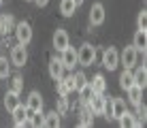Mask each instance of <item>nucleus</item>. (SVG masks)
I'll use <instances>...</instances> for the list:
<instances>
[{
  "mask_svg": "<svg viewBox=\"0 0 147 128\" xmlns=\"http://www.w3.org/2000/svg\"><path fill=\"white\" fill-rule=\"evenodd\" d=\"M13 30H15L13 15H0V37H9Z\"/></svg>",
  "mask_w": 147,
  "mask_h": 128,
  "instance_id": "11",
  "label": "nucleus"
},
{
  "mask_svg": "<svg viewBox=\"0 0 147 128\" xmlns=\"http://www.w3.org/2000/svg\"><path fill=\"white\" fill-rule=\"evenodd\" d=\"M132 79H134V85H139V88L145 90V85H147V70H145V64L139 66V68L132 73Z\"/></svg>",
  "mask_w": 147,
  "mask_h": 128,
  "instance_id": "13",
  "label": "nucleus"
},
{
  "mask_svg": "<svg viewBox=\"0 0 147 128\" xmlns=\"http://www.w3.org/2000/svg\"><path fill=\"white\" fill-rule=\"evenodd\" d=\"M126 92H128V100L132 102V105H139V102H141V96H143V88H139V85H134V83H132Z\"/></svg>",
  "mask_w": 147,
  "mask_h": 128,
  "instance_id": "17",
  "label": "nucleus"
},
{
  "mask_svg": "<svg viewBox=\"0 0 147 128\" xmlns=\"http://www.w3.org/2000/svg\"><path fill=\"white\" fill-rule=\"evenodd\" d=\"M90 85H92L94 94H105V90H107V81H105L102 75H96L92 81H90Z\"/></svg>",
  "mask_w": 147,
  "mask_h": 128,
  "instance_id": "15",
  "label": "nucleus"
},
{
  "mask_svg": "<svg viewBox=\"0 0 147 128\" xmlns=\"http://www.w3.org/2000/svg\"><path fill=\"white\" fill-rule=\"evenodd\" d=\"M136 26H139V30H145L147 28V11L143 9V11L139 13V19H136Z\"/></svg>",
  "mask_w": 147,
  "mask_h": 128,
  "instance_id": "31",
  "label": "nucleus"
},
{
  "mask_svg": "<svg viewBox=\"0 0 147 128\" xmlns=\"http://www.w3.org/2000/svg\"><path fill=\"white\" fill-rule=\"evenodd\" d=\"M17 105H19V94H15V92L9 90L7 96H4V107H7V111H13Z\"/></svg>",
  "mask_w": 147,
  "mask_h": 128,
  "instance_id": "21",
  "label": "nucleus"
},
{
  "mask_svg": "<svg viewBox=\"0 0 147 128\" xmlns=\"http://www.w3.org/2000/svg\"><path fill=\"white\" fill-rule=\"evenodd\" d=\"M51 43H53V47H55V51H60V54H62L64 49L68 47V34H66V30L64 28H58L53 32V39H51Z\"/></svg>",
  "mask_w": 147,
  "mask_h": 128,
  "instance_id": "5",
  "label": "nucleus"
},
{
  "mask_svg": "<svg viewBox=\"0 0 147 128\" xmlns=\"http://www.w3.org/2000/svg\"><path fill=\"white\" fill-rule=\"evenodd\" d=\"M105 22V7L100 2L92 4V9H90V24L92 26H100Z\"/></svg>",
  "mask_w": 147,
  "mask_h": 128,
  "instance_id": "9",
  "label": "nucleus"
},
{
  "mask_svg": "<svg viewBox=\"0 0 147 128\" xmlns=\"http://www.w3.org/2000/svg\"><path fill=\"white\" fill-rule=\"evenodd\" d=\"M11 62H9L4 56H0V77H7L9 73H11V66H9Z\"/></svg>",
  "mask_w": 147,
  "mask_h": 128,
  "instance_id": "29",
  "label": "nucleus"
},
{
  "mask_svg": "<svg viewBox=\"0 0 147 128\" xmlns=\"http://www.w3.org/2000/svg\"><path fill=\"white\" fill-rule=\"evenodd\" d=\"M2 2H4V0H0V4H2Z\"/></svg>",
  "mask_w": 147,
  "mask_h": 128,
  "instance_id": "35",
  "label": "nucleus"
},
{
  "mask_svg": "<svg viewBox=\"0 0 147 128\" xmlns=\"http://www.w3.org/2000/svg\"><path fill=\"white\" fill-rule=\"evenodd\" d=\"M68 111V96H58V113L64 115Z\"/></svg>",
  "mask_w": 147,
  "mask_h": 128,
  "instance_id": "27",
  "label": "nucleus"
},
{
  "mask_svg": "<svg viewBox=\"0 0 147 128\" xmlns=\"http://www.w3.org/2000/svg\"><path fill=\"white\" fill-rule=\"evenodd\" d=\"M43 126L58 128L60 126V113H58V111H49V113H45L43 115Z\"/></svg>",
  "mask_w": 147,
  "mask_h": 128,
  "instance_id": "16",
  "label": "nucleus"
},
{
  "mask_svg": "<svg viewBox=\"0 0 147 128\" xmlns=\"http://www.w3.org/2000/svg\"><path fill=\"white\" fill-rule=\"evenodd\" d=\"M102 115L107 120H113V98H107L105 96V102H102Z\"/></svg>",
  "mask_w": 147,
  "mask_h": 128,
  "instance_id": "25",
  "label": "nucleus"
},
{
  "mask_svg": "<svg viewBox=\"0 0 147 128\" xmlns=\"http://www.w3.org/2000/svg\"><path fill=\"white\" fill-rule=\"evenodd\" d=\"M28 62V51H26V45L17 43L15 47H11V64L15 66H24Z\"/></svg>",
  "mask_w": 147,
  "mask_h": 128,
  "instance_id": "4",
  "label": "nucleus"
},
{
  "mask_svg": "<svg viewBox=\"0 0 147 128\" xmlns=\"http://www.w3.org/2000/svg\"><path fill=\"white\" fill-rule=\"evenodd\" d=\"M75 9H77V4H75L73 0H62V2H60V13H62L64 17H73Z\"/></svg>",
  "mask_w": 147,
  "mask_h": 128,
  "instance_id": "19",
  "label": "nucleus"
},
{
  "mask_svg": "<svg viewBox=\"0 0 147 128\" xmlns=\"http://www.w3.org/2000/svg\"><path fill=\"white\" fill-rule=\"evenodd\" d=\"M94 124V113L85 107L83 111H81V117H79V126H92Z\"/></svg>",
  "mask_w": 147,
  "mask_h": 128,
  "instance_id": "23",
  "label": "nucleus"
},
{
  "mask_svg": "<svg viewBox=\"0 0 147 128\" xmlns=\"http://www.w3.org/2000/svg\"><path fill=\"white\" fill-rule=\"evenodd\" d=\"M102 66L109 68V70H115L119 66V54H117L115 47H107L102 51Z\"/></svg>",
  "mask_w": 147,
  "mask_h": 128,
  "instance_id": "3",
  "label": "nucleus"
},
{
  "mask_svg": "<svg viewBox=\"0 0 147 128\" xmlns=\"http://www.w3.org/2000/svg\"><path fill=\"white\" fill-rule=\"evenodd\" d=\"M64 64H62V60L60 58H53L51 62H49V75H51V79H60V77L64 75Z\"/></svg>",
  "mask_w": 147,
  "mask_h": 128,
  "instance_id": "12",
  "label": "nucleus"
},
{
  "mask_svg": "<svg viewBox=\"0 0 147 128\" xmlns=\"http://www.w3.org/2000/svg\"><path fill=\"white\" fill-rule=\"evenodd\" d=\"M145 45H147V34H145V30H136L132 47H134L136 51H141V54H143V51H145Z\"/></svg>",
  "mask_w": 147,
  "mask_h": 128,
  "instance_id": "14",
  "label": "nucleus"
},
{
  "mask_svg": "<svg viewBox=\"0 0 147 128\" xmlns=\"http://www.w3.org/2000/svg\"><path fill=\"white\" fill-rule=\"evenodd\" d=\"M75 4H77V7H81V4H83V0H73Z\"/></svg>",
  "mask_w": 147,
  "mask_h": 128,
  "instance_id": "34",
  "label": "nucleus"
},
{
  "mask_svg": "<svg viewBox=\"0 0 147 128\" xmlns=\"http://www.w3.org/2000/svg\"><path fill=\"white\" fill-rule=\"evenodd\" d=\"M134 107H136V117H134V122H136V126H143V124H145V113H147V109H145L143 102H139V105H134Z\"/></svg>",
  "mask_w": 147,
  "mask_h": 128,
  "instance_id": "24",
  "label": "nucleus"
},
{
  "mask_svg": "<svg viewBox=\"0 0 147 128\" xmlns=\"http://www.w3.org/2000/svg\"><path fill=\"white\" fill-rule=\"evenodd\" d=\"M77 92H79V102H81V105H85V102L92 98V94H94V90H92V85H90V81H88V83H83Z\"/></svg>",
  "mask_w": 147,
  "mask_h": 128,
  "instance_id": "18",
  "label": "nucleus"
},
{
  "mask_svg": "<svg viewBox=\"0 0 147 128\" xmlns=\"http://www.w3.org/2000/svg\"><path fill=\"white\" fill-rule=\"evenodd\" d=\"M34 2H36V4H38V7H45V4H47V2H49V0H34Z\"/></svg>",
  "mask_w": 147,
  "mask_h": 128,
  "instance_id": "33",
  "label": "nucleus"
},
{
  "mask_svg": "<svg viewBox=\"0 0 147 128\" xmlns=\"http://www.w3.org/2000/svg\"><path fill=\"white\" fill-rule=\"evenodd\" d=\"M15 37H17V43H22V45H28L30 41H32V26H30L28 22H19V24H15Z\"/></svg>",
  "mask_w": 147,
  "mask_h": 128,
  "instance_id": "2",
  "label": "nucleus"
},
{
  "mask_svg": "<svg viewBox=\"0 0 147 128\" xmlns=\"http://www.w3.org/2000/svg\"><path fill=\"white\" fill-rule=\"evenodd\" d=\"M126 111V102L124 98H113V117H119Z\"/></svg>",
  "mask_w": 147,
  "mask_h": 128,
  "instance_id": "26",
  "label": "nucleus"
},
{
  "mask_svg": "<svg viewBox=\"0 0 147 128\" xmlns=\"http://www.w3.org/2000/svg\"><path fill=\"white\" fill-rule=\"evenodd\" d=\"M94 60H96V49L90 43H83L79 47V51H77V62L81 66H92Z\"/></svg>",
  "mask_w": 147,
  "mask_h": 128,
  "instance_id": "1",
  "label": "nucleus"
},
{
  "mask_svg": "<svg viewBox=\"0 0 147 128\" xmlns=\"http://www.w3.org/2000/svg\"><path fill=\"white\" fill-rule=\"evenodd\" d=\"M62 64H64V68L66 70H75V64H77V51H75V47H68L62 51Z\"/></svg>",
  "mask_w": 147,
  "mask_h": 128,
  "instance_id": "6",
  "label": "nucleus"
},
{
  "mask_svg": "<svg viewBox=\"0 0 147 128\" xmlns=\"http://www.w3.org/2000/svg\"><path fill=\"white\" fill-rule=\"evenodd\" d=\"M73 81H75V90H79L83 83H88V77L79 70V73H73Z\"/></svg>",
  "mask_w": 147,
  "mask_h": 128,
  "instance_id": "28",
  "label": "nucleus"
},
{
  "mask_svg": "<svg viewBox=\"0 0 147 128\" xmlns=\"http://www.w3.org/2000/svg\"><path fill=\"white\" fill-rule=\"evenodd\" d=\"M11 113H13V124L15 126H26V122H28V109H26V105L19 102Z\"/></svg>",
  "mask_w": 147,
  "mask_h": 128,
  "instance_id": "10",
  "label": "nucleus"
},
{
  "mask_svg": "<svg viewBox=\"0 0 147 128\" xmlns=\"http://www.w3.org/2000/svg\"><path fill=\"white\" fill-rule=\"evenodd\" d=\"M136 56H139V51H136L132 45H130V47H126L124 51H121L119 60H121V64H124V68H132V66L136 64Z\"/></svg>",
  "mask_w": 147,
  "mask_h": 128,
  "instance_id": "7",
  "label": "nucleus"
},
{
  "mask_svg": "<svg viewBox=\"0 0 147 128\" xmlns=\"http://www.w3.org/2000/svg\"><path fill=\"white\" fill-rule=\"evenodd\" d=\"M22 85H24V79H22L19 75H15V77H13V81H11V92L19 94V92H22Z\"/></svg>",
  "mask_w": 147,
  "mask_h": 128,
  "instance_id": "30",
  "label": "nucleus"
},
{
  "mask_svg": "<svg viewBox=\"0 0 147 128\" xmlns=\"http://www.w3.org/2000/svg\"><path fill=\"white\" fill-rule=\"evenodd\" d=\"M119 126L121 128H130V126H136V122H134V115L130 113V111H124V113H121L119 117Z\"/></svg>",
  "mask_w": 147,
  "mask_h": 128,
  "instance_id": "22",
  "label": "nucleus"
},
{
  "mask_svg": "<svg viewBox=\"0 0 147 128\" xmlns=\"http://www.w3.org/2000/svg\"><path fill=\"white\" fill-rule=\"evenodd\" d=\"M26 109L30 111V113H34V111H43V96H40L38 92H30V94H28Z\"/></svg>",
  "mask_w": 147,
  "mask_h": 128,
  "instance_id": "8",
  "label": "nucleus"
},
{
  "mask_svg": "<svg viewBox=\"0 0 147 128\" xmlns=\"http://www.w3.org/2000/svg\"><path fill=\"white\" fill-rule=\"evenodd\" d=\"M9 47V37H0V49H7Z\"/></svg>",
  "mask_w": 147,
  "mask_h": 128,
  "instance_id": "32",
  "label": "nucleus"
},
{
  "mask_svg": "<svg viewBox=\"0 0 147 128\" xmlns=\"http://www.w3.org/2000/svg\"><path fill=\"white\" fill-rule=\"evenodd\" d=\"M132 83H134V79H132L130 68H124V70H121V75H119V88L121 90H128Z\"/></svg>",
  "mask_w": 147,
  "mask_h": 128,
  "instance_id": "20",
  "label": "nucleus"
}]
</instances>
